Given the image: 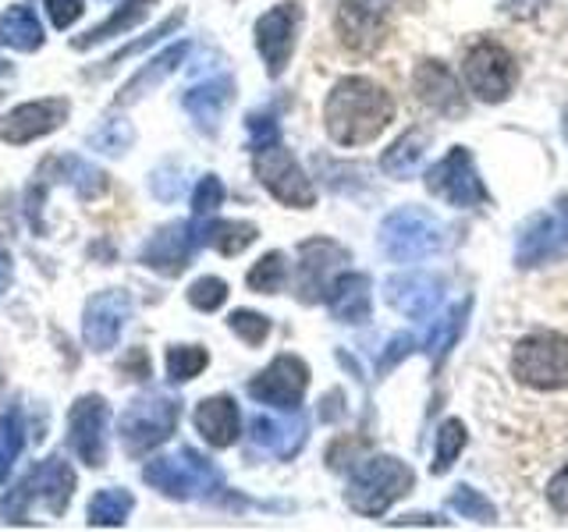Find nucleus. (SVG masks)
I'll list each match as a JSON object with an SVG mask.
<instances>
[{"label": "nucleus", "instance_id": "30", "mask_svg": "<svg viewBox=\"0 0 568 532\" xmlns=\"http://www.w3.org/2000/svg\"><path fill=\"white\" fill-rule=\"evenodd\" d=\"M153 8H156V0H124V4L111 18H106V22H100L97 29H89L85 35H79L75 50H85V47H93V43H106V40H114V35H124L129 29H135L139 22H146Z\"/></svg>", "mask_w": 568, "mask_h": 532}, {"label": "nucleus", "instance_id": "51", "mask_svg": "<svg viewBox=\"0 0 568 532\" xmlns=\"http://www.w3.org/2000/svg\"><path fill=\"white\" fill-rule=\"evenodd\" d=\"M505 4H508L511 14H532L537 8H526V4H544V0H505Z\"/></svg>", "mask_w": 568, "mask_h": 532}, {"label": "nucleus", "instance_id": "42", "mask_svg": "<svg viewBox=\"0 0 568 532\" xmlns=\"http://www.w3.org/2000/svg\"><path fill=\"white\" fill-rule=\"evenodd\" d=\"M182 11H178V14H171V18H164V22H160L150 35H142V40H135V43H129V47H121L118 53H111V58H106L103 61V71H114L121 61H129L132 58V53H142V50H146V47H153L156 40H160V35H168V32H174L178 25H182Z\"/></svg>", "mask_w": 568, "mask_h": 532}, {"label": "nucleus", "instance_id": "12", "mask_svg": "<svg viewBox=\"0 0 568 532\" xmlns=\"http://www.w3.org/2000/svg\"><path fill=\"white\" fill-rule=\"evenodd\" d=\"M132 316V295L124 288H106L97 291L85 301V316H82V337L93 351H111L118 345V337Z\"/></svg>", "mask_w": 568, "mask_h": 532}, {"label": "nucleus", "instance_id": "33", "mask_svg": "<svg viewBox=\"0 0 568 532\" xmlns=\"http://www.w3.org/2000/svg\"><path fill=\"white\" fill-rule=\"evenodd\" d=\"M22 443H26V419H22V408L11 405L8 412L0 416V483L8 479L18 454H22Z\"/></svg>", "mask_w": 568, "mask_h": 532}, {"label": "nucleus", "instance_id": "50", "mask_svg": "<svg viewBox=\"0 0 568 532\" xmlns=\"http://www.w3.org/2000/svg\"><path fill=\"white\" fill-rule=\"evenodd\" d=\"M8 284H11V256L0 248V295L8 291Z\"/></svg>", "mask_w": 568, "mask_h": 532}, {"label": "nucleus", "instance_id": "8", "mask_svg": "<svg viewBox=\"0 0 568 532\" xmlns=\"http://www.w3.org/2000/svg\"><path fill=\"white\" fill-rule=\"evenodd\" d=\"M253 167L260 185L281 200L284 206H295V209H310L316 203V188L306 174H302L298 160L281 146V139L271 142V146H260L253 150Z\"/></svg>", "mask_w": 568, "mask_h": 532}, {"label": "nucleus", "instance_id": "38", "mask_svg": "<svg viewBox=\"0 0 568 532\" xmlns=\"http://www.w3.org/2000/svg\"><path fill=\"white\" fill-rule=\"evenodd\" d=\"M469 301H462V306L448 316V319H444V324L434 330V337H430V341H426V348H430V359L434 362H440L444 359V355H448V348L455 345V337L462 334V327H466V316H469Z\"/></svg>", "mask_w": 568, "mask_h": 532}, {"label": "nucleus", "instance_id": "5", "mask_svg": "<svg viewBox=\"0 0 568 532\" xmlns=\"http://www.w3.org/2000/svg\"><path fill=\"white\" fill-rule=\"evenodd\" d=\"M178 419H182V405L168 395H146L135 398L118 419V437L124 454H150L160 443H168L178 430Z\"/></svg>", "mask_w": 568, "mask_h": 532}, {"label": "nucleus", "instance_id": "7", "mask_svg": "<svg viewBox=\"0 0 568 532\" xmlns=\"http://www.w3.org/2000/svg\"><path fill=\"white\" fill-rule=\"evenodd\" d=\"M444 245L440 224L419 206H405L381 224V248L395 263H419Z\"/></svg>", "mask_w": 568, "mask_h": 532}, {"label": "nucleus", "instance_id": "2", "mask_svg": "<svg viewBox=\"0 0 568 532\" xmlns=\"http://www.w3.org/2000/svg\"><path fill=\"white\" fill-rule=\"evenodd\" d=\"M71 490H75V472H71L64 454H50L14 490H8V497L0 501V514L8 522H29L32 508L40 504L47 514L58 519L71 504Z\"/></svg>", "mask_w": 568, "mask_h": 532}, {"label": "nucleus", "instance_id": "15", "mask_svg": "<svg viewBox=\"0 0 568 532\" xmlns=\"http://www.w3.org/2000/svg\"><path fill=\"white\" fill-rule=\"evenodd\" d=\"M348 263V253L342 245L327 238H313L298 248V298L302 301H320L327 298L331 284L342 277V266Z\"/></svg>", "mask_w": 568, "mask_h": 532}, {"label": "nucleus", "instance_id": "52", "mask_svg": "<svg viewBox=\"0 0 568 532\" xmlns=\"http://www.w3.org/2000/svg\"><path fill=\"white\" fill-rule=\"evenodd\" d=\"M561 132H565V139H568V106H565V117H561Z\"/></svg>", "mask_w": 568, "mask_h": 532}, {"label": "nucleus", "instance_id": "22", "mask_svg": "<svg viewBox=\"0 0 568 532\" xmlns=\"http://www.w3.org/2000/svg\"><path fill=\"white\" fill-rule=\"evenodd\" d=\"M413 89L416 96L430 106L437 114H462L466 111V96H462V89L455 82V75L440 61H423L413 75Z\"/></svg>", "mask_w": 568, "mask_h": 532}, {"label": "nucleus", "instance_id": "32", "mask_svg": "<svg viewBox=\"0 0 568 532\" xmlns=\"http://www.w3.org/2000/svg\"><path fill=\"white\" fill-rule=\"evenodd\" d=\"M135 508V497L121 487H106L100 490L93 501H89V525H100V529H118L129 522V514Z\"/></svg>", "mask_w": 568, "mask_h": 532}, {"label": "nucleus", "instance_id": "43", "mask_svg": "<svg viewBox=\"0 0 568 532\" xmlns=\"http://www.w3.org/2000/svg\"><path fill=\"white\" fill-rule=\"evenodd\" d=\"M150 192L156 195L160 203H174L178 195L185 192V174H182V167H174V164L156 167L150 174Z\"/></svg>", "mask_w": 568, "mask_h": 532}, {"label": "nucleus", "instance_id": "25", "mask_svg": "<svg viewBox=\"0 0 568 532\" xmlns=\"http://www.w3.org/2000/svg\"><path fill=\"white\" fill-rule=\"evenodd\" d=\"M327 306L337 324H366L369 319V277L342 274L327 291Z\"/></svg>", "mask_w": 568, "mask_h": 532}, {"label": "nucleus", "instance_id": "39", "mask_svg": "<svg viewBox=\"0 0 568 532\" xmlns=\"http://www.w3.org/2000/svg\"><path fill=\"white\" fill-rule=\"evenodd\" d=\"M227 327L235 330L245 345H263L266 334H271V319L263 313H253V309H235L227 316Z\"/></svg>", "mask_w": 568, "mask_h": 532}, {"label": "nucleus", "instance_id": "40", "mask_svg": "<svg viewBox=\"0 0 568 532\" xmlns=\"http://www.w3.org/2000/svg\"><path fill=\"white\" fill-rule=\"evenodd\" d=\"M452 508L458 514H466V519H476V522H484V525H494L497 522V514H494V504L487 501L484 493H476L469 487H458L452 493Z\"/></svg>", "mask_w": 568, "mask_h": 532}, {"label": "nucleus", "instance_id": "34", "mask_svg": "<svg viewBox=\"0 0 568 532\" xmlns=\"http://www.w3.org/2000/svg\"><path fill=\"white\" fill-rule=\"evenodd\" d=\"M210 355L200 348V345H174L168 351V377L174 383H185V380H195L200 372L206 369Z\"/></svg>", "mask_w": 568, "mask_h": 532}, {"label": "nucleus", "instance_id": "41", "mask_svg": "<svg viewBox=\"0 0 568 532\" xmlns=\"http://www.w3.org/2000/svg\"><path fill=\"white\" fill-rule=\"evenodd\" d=\"M189 301L200 313H217L227 301V284L221 277H200L189 288Z\"/></svg>", "mask_w": 568, "mask_h": 532}, {"label": "nucleus", "instance_id": "13", "mask_svg": "<svg viewBox=\"0 0 568 532\" xmlns=\"http://www.w3.org/2000/svg\"><path fill=\"white\" fill-rule=\"evenodd\" d=\"M337 35L352 53H373L387 40V0H342Z\"/></svg>", "mask_w": 568, "mask_h": 532}, {"label": "nucleus", "instance_id": "17", "mask_svg": "<svg viewBox=\"0 0 568 532\" xmlns=\"http://www.w3.org/2000/svg\"><path fill=\"white\" fill-rule=\"evenodd\" d=\"M68 100H32V103H22L8 111V117L0 121V139L11 142V146H26L32 139H43L50 132H58L61 124L68 121Z\"/></svg>", "mask_w": 568, "mask_h": 532}, {"label": "nucleus", "instance_id": "6", "mask_svg": "<svg viewBox=\"0 0 568 532\" xmlns=\"http://www.w3.org/2000/svg\"><path fill=\"white\" fill-rule=\"evenodd\" d=\"M511 372L532 390H568V337L555 330L523 337L511 351Z\"/></svg>", "mask_w": 568, "mask_h": 532}, {"label": "nucleus", "instance_id": "23", "mask_svg": "<svg viewBox=\"0 0 568 532\" xmlns=\"http://www.w3.org/2000/svg\"><path fill=\"white\" fill-rule=\"evenodd\" d=\"M195 430L203 433V440L210 443V448H231L242 433L239 405L227 395L203 398L200 405H195Z\"/></svg>", "mask_w": 568, "mask_h": 532}, {"label": "nucleus", "instance_id": "45", "mask_svg": "<svg viewBox=\"0 0 568 532\" xmlns=\"http://www.w3.org/2000/svg\"><path fill=\"white\" fill-rule=\"evenodd\" d=\"M248 150H260V146H271V142L281 139L277 132V121L271 114H248Z\"/></svg>", "mask_w": 568, "mask_h": 532}, {"label": "nucleus", "instance_id": "10", "mask_svg": "<svg viewBox=\"0 0 568 532\" xmlns=\"http://www.w3.org/2000/svg\"><path fill=\"white\" fill-rule=\"evenodd\" d=\"M106 422H111V408L100 395H82L68 412V443L89 469L106 466Z\"/></svg>", "mask_w": 568, "mask_h": 532}, {"label": "nucleus", "instance_id": "11", "mask_svg": "<svg viewBox=\"0 0 568 532\" xmlns=\"http://www.w3.org/2000/svg\"><path fill=\"white\" fill-rule=\"evenodd\" d=\"M426 188H430L434 195H440V200H448L452 206H462V209H473L487 200L473 156L462 146H455L448 156L440 160V164H434L430 171H426Z\"/></svg>", "mask_w": 568, "mask_h": 532}, {"label": "nucleus", "instance_id": "44", "mask_svg": "<svg viewBox=\"0 0 568 532\" xmlns=\"http://www.w3.org/2000/svg\"><path fill=\"white\" fill-rule=\"evenodd\" d=\"M224 203V185L217 174H206L200 185H195L192 192V213L195 217H210L213 209H217Z\"/></svg>", "mask_w": 568, "mask_h": 532}, {"label": "nucleus", "instance_id": "21", "mask_svg": "<svg viewBox=\"0 0 568 532\" xmlns=\"http://www.w3.org/2000/svg\"><path fill=\"white\" fill-rule=\"evenodd\" d=\"M387 301L408 319H430L444 301V284L434 274H402L387 280Z\"/></svg>", "mask_w": 568, "mask_h": 532}, {"label": "nucleus", "instance_id": "36", "mask_svg": "<svg viewBox=\"0 0 568 532\" xmlns=\"http://www.w3.org/2000/svg\"><path fill=\"white\" fill-rule=\"evenodd\" d=\"M89 142H93V150L97 153H106V156H118V153H124L135 142V129L129 121H103L100 129L89 135Z\"/></svg>", "mask_w": 568, "mask_h": 532}, {"label": "nucleus", "instance_id": "14", "mask_svg": "<svg viewBox=\"0 0 568 532\" xmlns=\"http://www.w3.org/2000/svg\"><path fill=\"white\" fill-rule=\"evenodd\" d=\"M310 387V366L295 359V355H277V359L266 366L260 377L248 383V395L263 405H274L292 412V408L302 405V395Z\"/></svg>", "mask_w": 568, "mask_h": 532}, {"label": "nucleus", "instance_id": "37", "mask_svg": "<svg viewBox=\"0 0 568 532\" xmlns=\"http://www.w3.org/2000/svg\"><path fill=\"white\" fill-rule=\"evenodd\" d=\"M466 448V426H462V419H448L440 426L437 433V458H434V472H448L455 466L458 451Z\"/></svg>", "mask_w": 568, "mask_h": 532}, {"label": "nucleus", "instance_id": "46", "mask_svg": "<svg viewBox=\"0 0 568 532\" xmlns=\"http://www.w3.org/2000/svg\"><path fill=\"white\" fill-rule=\"evenodd\" d=\"M53 29H71L82 18V0H43Z\"/></svg>", "mask_w": 568, "mask_h": 532}, {"label": "nucleus", "instance_id": "28", "mask_svg": "<svg viewBox=\"0 0 568 532\" xmlns=\"http://www.w3.org/2000/svg\"><path fill=\"white\" fill-rule=\"evenodd\" d=\"M192 235H195V245H213L224 256H239L256 242V224H245V221H206L203 224V217H195Z\"/></svg>", "mask_w": 568, "mask_h": 532}, {"label": "nucleus", "instance_id": "47", "mask_svg": "<svg viewBox=\"0 0 568 532\" xmlns=\"http://www.w3.org/2000/svg\"><path fill=\"white\" fill-rule=\"evenodd\" d=\"M413 348H416V341H413V337H408V334L395 337V341L387 345V351L381 355V362H377V372H381V377H387V372L395 369V366L405 359V355H413Z\"/></svg>", "mask_w": 568, "mask_h": 532}, {"label": "nucleus", "instance_id": "19", "mask_svg": "<svg viewBox=\"0 0 568 532\" xmlns=\"http://www.w3.org/2000/svg\"><path fill=\"white\" fill-rule=\"evenodd\" d=\"M195 248H200V245H195L192 224H168V227H160L146 245H142L139 259L156 274L178 277L189 266Z\"/></svg>", "mask_w": 568, "mask_h": 532}, {"label": "nucleus", "instance_id": "49", "mask_svg": "<svg viewBox=\"0 0 568 532\" xmlns=\"http://www.w3.org/2000/svg\"><path fill=\"white\" fill-rule=\"evenodd\" d=\"M124 369H135V380H146L150 377V359H146V351L135 348L129 359H124Z\"/></svg>", "mask_w": 568, "mask_h": 532}, {"label": "nucleus", "instance_id": "1", "mask_svg": "<svg viewBox=\"0 0 568 532\" xmlns=\"http://www.w3.org/2000/svg\"><path fill=\"white\" fill-rule=\"evenodd\" d=\"M390 117H395V100L384 85L363 75L342 79L324 103L327 135L337 146H366L387 129Z\"/></svg>", "mask_w": 568, "mask_h": 532}, {"label": "nucleus", "instance_id": "26", "mask_svg": "<svg viewBox=\"0 0 568 532\" xmlns=\"http://www.w3.org/2000/svg\"><path fill=\"white\" fill-rule=\"evenodd\" d=\"M47 164L58 171V177H50L40 171V182H68L71 188L79 192V200H100V195L106 192V174L100 167H93L89 160L82 156H50Z\"/></svg>", "mask_w": 568, "mask_h": 532}, {"label": "nucleus", "instance_id": "3", "mask_svg": "<svg viewBox=\"0 0 568 532\" xmlns=\"http://www.w3.org/2000/svg\"><path fill=\"white\" fill-rule=\"evenodd\" d=\"M416 475L405 461L390 458V454H377V458H366L363 466H355L348 475V508L369 514V519H381V514L402 501V497L413 490Z\"/></svg>", "mask_w": 568, "mask_h": 532}, {"label": "nucleus", "instance_id": "54", "mask_svg": "<svg viewBox=\"0 0 568 532\" xmlns=\"http://www.w3.org/2000/svg\"><path fill=\"white\" fill-rule=\"evenodd\" d=\"M0 96H4V93H0Z\"/></svg>", "mask_w": 568, "mask_h": 532}, {"label": "nucleus", "instance_id": "27", "mask_svg": "<svg viewBox=\"0 0 568 532\" xmlns=\"http://www.w3.org/2000/svg\"><path fill=\"white\" fill-rule=\"evenodd\" d=\"M185 58H189V43H174V47H168L164 53H156V58L146 61V68H142L139 75L121 89L114 103H118V106H129V103L142 100V96L150 93V89H156L168 75H174L178 64H182Z\"/></svg>", "mask_w": 568, "mask_h": 532}, {"label": "nucleus", "instance_id": "31", "mask_svg": "<svg viewBox=\"0 0 568 532\" xmlns=\"http://www.w3.org/2000/svg\"><path fill=\"white\" fill-rule=\"evenodd\" d=\"M426 142H430V135L419 132V129H408L405 135H398L395 142L387 146V153L381 156V167L390 174V177H413L416 167H419V160L426 153Z\"/></svg>", "mask_w": 568, "mask_h": 532}, {"label": "nucleus", "instance_id": "4", "mask_svg": "<svg viewBox=\"0 0 568 532\" xmlns=\"http://www.w3.org/2000/svg\"><path fill=\"white\" fill-rule=\"evenodd\" d=\"M142 479L160 490L164 497H174V501H192V497H210L217 493L224 475L213 466L210 458H203L192 448H178L174 454L153 458L146 469H142Z\"/></svg>", "mask_w": 568, "mask_h": 532}, {"label": "nucleus", "instance_id": "35", "mask_svg": "<svg viewBox=\"0 0 568 532\" xmlns=\"http://www.w3.org/2000/svg\"><path fill=\"white\" fill-rule=\"evenodd\" d=\"M284 277H288V266H284V256L281 253H266L253 270H248V288L260 291V295H274L281 291Z\"/></svg>", "mask_w": 568, "mask_h": 532}, {"label": "nucleus", "instance_id": "24", "mask_svg": "<svg viewBox=\"0 0 568 532\" xmlns=\"http://www.w3.org/2000/svg\"><path fill=\"white\" fill-rule=\"evenodd\" d=\"M231 96H235V82H231V75H217V79H206L200 85H192L182 103H185V111L195 117L200 129L213 132L221 124Z\"/></svg>", "mask_w": 568, "mask_h": 532}, {"label": "nucleus", "instance_id": "29", "mask_svg": "<svg viewBox=\"0 0 568 532\" xmlns=\"http://www.w3.org/2000/svg\"><path fill=\"white\" fill-rule=\"evenodd\" d=\"M0 43L18 50V53H32L43 47V25L29 4H14L0 18Z\"/></svg>", "mask_w": 568, "mask_h": 532}, {"label": "nucleus", "instance_id": "16", "mask_svg": "<svg viewBox=\"0 0 568 532\" xmlns=\"http://www.w3.org/2000/svg\"><path fill=\"white\" fill-rule=\"evenodd\" d=\"M302 22V8L298 4H277L274 11H266L260 22H256V47L266 61V71L277 79L284 68L292 61V50H295V32Z\"/></svg>", "mask_w": 568, "mask_h": 532}, {"label": "nucleus", "instance_id": "48", "mask_svg": "<svg viewBox=\"0 0 568 532\" xmlns=\"http://www.w3.org/2000/svg\"><path fill=\"white\" fill-rule=\"evenodd\" d=\"M547 501H550V508H555L558 514H568V466H565L555 479H550Z\"/></svg>", "mask_w": 568, "mask_h": 532}, {"label": "nucleus", "instance_id": "20", "mask_svg": "<svg viewBox=\"0 0 568 532\" xmlns=\"http://www.w3.org/2000/svg\"><path fill=\"white\" fill-rule=\"evenodd\" d=\"M306 433H310V422H306V416H298L295 408H292V416H284V419L253 416V422H248V437H253L256 448L274 458H284V461L302 451Z\"/></svg>", "mask_w": 568, "mask_h": 532}, {"label": "nucleus", "instance_id": "9", "mask_svg": "<svg viewBox=\"0 0 568 532\" xmlns=\"http://www.w3.org/2000/svg\"><path fill=\"white\" fill-rule=\"evenodd\" d=\"M462 79H466V89L476 100L501 103L511 96L519 68H515L511 53L501 43L484 40L466 53V61H462Z\"/></svg>", "mask_w": 568, "mask_h": 532}, {"label": "nucleus", "instance_id": "53", "mask_svg": "<svg viewBox=\"0 0 568 532\" xmlns=\"http://www.w3.org/2000/svg\"><path fill=\"white\" fill-rule=\"evenodd\" d=\"M4 71H8V64H4V61H0V75H4Z\"/></svg>", "mask_w": 568, "mask_h": 532}, {"label": "nucleus", "instance_id": "18", "mask_svg": "<svg viewBox=\"0 0 568 532\" xmlns=\"http://www.w3.org/2000/svg\"><path fill=\"white\" fill-rule=\"evenodd\" d=\"M568 256V213H558V217H537L519 238V248H515V263L523 266H544Z\"/></svg>", "mask_w": 568, "mask_h": 532}]
</instances>
